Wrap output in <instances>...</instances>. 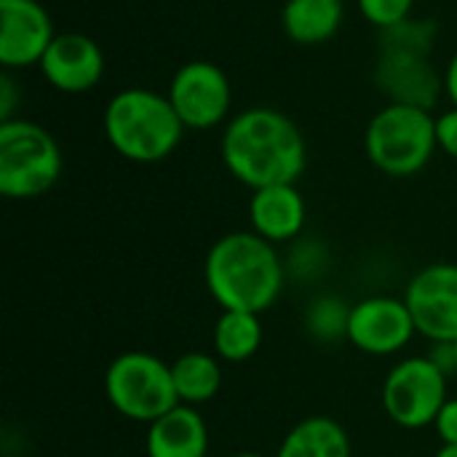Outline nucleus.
Wrapping results in <instances>:
<instances>
[{
	"label": "nucleus",
	"instance_id": "11",
	"mask_svg": "<svg viewBox=\"0 0 457 457\" xmlns=\"http://www.w3.org/2000/svg\"><path fill=\"white\" fill-rule=\"evenodd\" d=\"M54 19L43 0H0V64L3 70L37 67L51 40Z\"/></svg>",
	"mask_w": 457,
	"mask_h": 457
},
{
	"label": "nucleus",
	"instance_id": "24",
	"mask_svg": "<svg viewBox=\"0 0 457 457\" xmlns=\"http://www.w3.org/2000/svg\"><path fill=\"white\" fill-rule=\"evenodd\" d=\"M434 428L442 439V445H457V399H447L445 407L439 410L436 420H434Z\"/></svg>",
	"mask_w": 457,
	"mask_h": 457
},
{
	"label": "nucleus",
	"instance_id": "20",
	"mask_svg": "<svg viewBox=\"0 0 457 457\" xmlns=\"http://www.w3.org/2000/svg\"><path fill=\"white\" fill-rule=\"evenodd\" d=\"M436 32H439V24L434 19L410 16V19H404V21L388 27V29H380L378 51L431 56L434 46H436Z\"/></svg>",
	"mask_w": 457,
	"mask_h": 457
},
{
	"label": "nucleus",
	"instance_id": "16",
	"mask_svg": "<svg viewBox=\"0 0 457 457\" xmlns=\"http://www.w3.org/2000/svg\"><path fill=\"white\" fill-rule=\"evenodd\" d=\"M343 24V0H284L281 27L297 46H321Z\"/></svg>",
	"mask_w": 457,
	"mask_h": 457
},
{
	"label": "nucleus",
	"instance_id": "27",
	"mask_svg": "<svg viewBox=\"0 0 457 457\" xmlns=\"http://www.w3.org/2000/svg\"><path fill=\"white\" fill-rule=\"evenodd\" d=\"M445 99L457 107V48L455 54L450 56L447 67H445Z\"/></svg>",
	"mask_w": 457,
	"mask_h": 457
},
{
	"label": "nucleus",
	"instance_id": "17",
	"mask_svg": "<svg viewBox=\"0 0 457 457\" xmlns=\"http://www.w3.org/2000/svg\"><path fill=\"white\" fill-rule=\"evenodd\" d=\"M276 457H351V439L335 418L311 415L284 436Z\"/></svg>",
	"mask_w": 457,
	"mask_h": 457
},
{
	"label": "nucleus",
	"instance_id": "28",
	"mask_svg": "<svg viewBox=\"0 0 457 457\" xmlns=\"http://www.w3.org/2000/svg\"><path fill=\"white\" fill-rule=\"evenodd\" d=\"M436 457H457V445H442Z\"/></svg>",
	"mask_w": 457,
	"mask_h": 457
},
{
	"label": "nucleus",
	"instance_id": "15",
	"mask_svg": "<svg viewBox=\"0 0 457 457\" xmlns=\"http://www.w3.org/2000/svg\"><path fill=\"white\" fill-rule=\"evenodd\" d=\"M147 457H206L209 428L195 407L177 404L147 426Z\"/></svg>",
	"mask_w": 457,
	"mask_h": 457
},
{
	"label": "nucleus",
	"instance_id": "13",
	"mask_svg": "<svg viewBox=\"0 0 457 457\" xmlns=\"http://www.w3.org/2000/svg\"><path fill=\"white\" fill-rule=\"evenodd\" d=\"M104 51L86 32H56L37 70L43 80L62 94H86L104 78Z\"/></svg>",
	"mask_w": 457,
	"mask_h": 457
},
{
	"label": "nucleus",
	"instance_id": "5",
	"mask_svg": "<svg viewBox=\"0 0 457 457\" xmlns=\"http://www.w3.org/2000/svg\"><path fill=\"white\" fill-rule=\"evenodd\" d=\"M62 169L64 155L48 129L27 118L0 123V195L40 198L59 182Z\"/></svg>",
	"mask_w": 457,
	"mask_h": 457
},
{
	"label": "nucleus",
	"instance_id": "30",
	"mask_svg": "<svg viewBox=\"0 0 457 457\" xmlns=\"http://www.w3.org/2000/svg\"><path fill=\"white\" fill-rule=\"evenodd\" d=\"M453 348H455V356H457V340H453Z\"/></svg>",
	"mask_w": 457,
	"mask_h": 457
},
{
	"label": "nucleus",
	"instance_id": "23",
	"mask_svg": "<svg viewBox=\"0 0 457 457\" xmlns=\"http://www.w3.org/2000/svg\"><path fill=\"white\" fill-rule=\"evenodd\" d=\"M436 145L445 155L457 161V107L453 104L436 115Z\"/></svg>",
	"mask_w": 457,
	"mask_h": 457
},
{
	"label": "nucleus",
	"instance_id": "19",
	"mask_svg": "<svg viewBox=\"0 0 457 457\" xmlns=\"http://www.w3.org/2000/svg\"><path fill=\"white\" fill-rule=\"evenodd\" d=\"M212 340H214V353L220 361H230V364L249 361L252 356H257V351L262 345L260 313L222 311L214 324Z\"/></svg>",
	"mask_w": 457,
	"mask_h": 457
},
{
	"label": "nucleus",
	"instance_id": "2",
	"mask_svg": "<svg viewBox=\"0 0 457 457\" xmlns=\"http://www.w3.org/2000/svg\"><path fill=\"white\" fill-rule=\"evenodd\" d=\"M287 265L276 244L254 230H236L212 244L204 260V281L222 311L265 313L281 297Z\"/></svg>",
	"mask_w": 457,
	"mask_h": 457
},
{
	"label": "nucleus",
	"instance_id": "18",
	"mask_svg": "<svg viewBox=\"0 0 457 457\" xmlns=\"http://www.w3.org/2000/svg\"><path fill=\"white\" fill-rule=\"evenodd\" d=\"M174 388L179 396V404L198 407L212 402L222 388V367L217 353L206 351H187L171 364Z\"/></svg>",
	"mask_w": 457,
	"mask_h": 457
},
{
	"label": "nucleus",
	"instance_id": "22",
	"mask_svg": "<svg viewBox=\"0 0 457 457\" xmlns=\"http://www.w3.org/2000/svg\"><path fill=\"white\" fill-rule=\"evenodd\" d=\"M359 13L378 29H388L412 16L415 0H356Z\"/></svg>",
	"mask_w": 457,
	"mask_h": 457
},
{
	"label": "nucleus",
	"instance_id": "8",
	"mask_svg": "<svg viewBox=\"0 0 457 457\" xmlns=\"http://www.w3.org/2000/svg\"><path fill=\"white\" fill-rule=\"evenodd\" d=\"M166 96L179 120L190 131H209L228 123L233 115V86L228 72L209 62L193 59L174 70Z\"/></svg>",
	"mask_w": 457,
	"mask_h": 457
},
{
	"label": "nucleus",
	"instance_id": "21",
	"mask_svg": "<svg viewBox=\"0 0 457 457\" xmlns=\"http://www.w3.org/2000/svg\"><path fill=\"white\" fill-rule=\"evenodd\" d=\"M348 316L351 305L335 295H321L305 311V329L319 343H337L348 337Z\"/></svg>",
	"mask_w": 457,
	"mask_h": 457
},
{
	"label": "nucleus",
	"instance_id": "29",
	"mask_svg": "<svg viewBox=\"0 0 457 457\" xmlns=\"http://www.w3.org/2000/svg\"><path fill=\"white\" fill-rule=\"evenodd\" d=\"M230 457H268V455H262V453H236V455H230Z\"/></svg>",
	"mask_w": 457,
	"mask_h": 457
},
{
	"label": "nucleus",
	"instance_id": "9",
	"mask_svg": "<svg viewBox=\"0 0 457 457\" xmlns=\"http://www.w3.org/2000/svg\"><path fill=\"white\" fill-rule=\"evenodd\" d=\"M418 335L431 343L457 340V265L434 262L412 276L404 289Z\"/></svg>",
	"mask_w": 457,
	"mask_h": 457
},
{
	"label": "nucleus",
	"instance_id": "25",
	"mask_svg": "<svg viewBox=\"0 0 457 457\" xmlns=\"http://www.w3.org/2000/svg\"><path fill=\"white\" fill-rule=\"evenodd\" d=\"M16 83L11 78V72L5 70L0 75V123L3 120H11L13 118V107H16Z\"/></svg>",
	"mask_w": 457,
	"mask_h": 457
},
{
	"label": "nucleus",
	"instance_id": "6",
	"mask_svg": "<svg viewBox=\"0 0 457 457\" xmlns=\"http://www.w3.org/2000/svg\"><path fill=\"white\" fill-rule=\"evenodd\" d=\"M104 394L118 415L147 426L179 404L171 364L147 351L115 356L104 372Z\"/></svg>",
	"mask_w": 457,
	"mask_h": 457
},
{
	"label": "nucleus",
	"instance_id": "1",
	"mask_svg": "<svg viewBox=\"0 0 457 457\" xmlns=\"http://www.w3.org/2000/svg\"><path fill=\"white\" fill-rule=\"evenodd\" d=\"M220 155L230 177L252 190L297 185L308 166V145L300 126L265 104L246 107L225 123Z\"/></svg>",
	"mask_w": 457,
	"mask_h": 457
},
{
	"label": "nucleus",
	"instance_id": "26",
	"mask_svg": "<svg viewBox=\"0 0 457 457\" xmlns=\"http://www.w3.org/2000/svg\"><path fill=\"white\" fill-rule=\"evenodd\" d=\"M431 361L450 378L457 372V356L453 343H434V353H431Z\"/></svg>",
	"mask_w": 457,
	"mask_h": 457
},
{
	"label": "nucleus",
	"instance_id": "14",
	"mask_svg": "<svg viewBox=\"0 0 457 457\" xmlns=\"http://www.w3.org/2000/svg\"><path fill=\"white\" fill-rule=\"evenodd\" d=\"M305 217L308 206L297 185H268L252 190L249 225L260 238L270 244L295 241L305 228Z\"/></svg>",
	"mask_w": 457,
	"mask_h": 457
},
{
	"label": "nucleus",
	"instance_id": "10",
	"mask_svg": "<svg viewBox=\"0 0 457 457\" xmlns=\"http://www.w3.org/2000/svg\"><path fill=\"white\" fill-rule=\"evenodd\" d=\"M418 327L404 297H367L351 305L348 343L367 356H394L404 351Z\"/></svg>",
	"mask_w": 457,
	"mask_h": 457
},
{
	"label": "nucleus",
	"instance_id": "12",
	"mask_svg": "<svg viewBox=\"0 0 457 457\" xmlns=\"http://www.w3.org/2000/svg\"><path fill=\"white\" fill-rule=\"evenodd\" d=\"M375 88L396 104H412L431 110L445 99V72H439L431 56L378 51L372 70Z\"/></svg>",
	"mask_w": 457,
	"mask_h": 457
},
{
	"label": "nucleus",
	"instance_id": "7",
	"mask_svg": "<svg viewBox=\"0 0 457 457\" xmlns=\"http://www.w3.org/2000/svg\"><path fill=\"white\" fill-rule=\"evenodd\" d=\"M447 399V375L431 361V356L402 359L383 380V410L407 431L434 426Z\"/></svg>",
	"mask_w": 457,
	"mask_h": 457
},
{
	"label": "nucleus",
	"instance_id": "3",
	"mask_svg": "<svg viewBox=\"0 0 457 457\" xmlns=\"http://www.w3.org/2000/svg\"><path fill=\"white\" fill-rule=\"evenodd\" d=\"M102 129L110 147L131 163L166 161L187 131L169 96L145 86L112 94L102 115Z\"/></svg>",
	"mask_w": 457,
	"mask_h": 457
},
{
	"label": "nucleus",
	"instance_id": "4",
	"mask_svg": "<svg viewBox=\"0 0 457 457\" xmlns=\"http://www.w3.org/2000/svg\"><path fill=\"white\" fill-rule=\"evenodd\" d=\"M370 163L386 177H412L423 171L436 145V118L431 110L386 102L364 129Z\"/></svg>",
	"mask_w": 457,
	"mask_h": 457
}]
</instances>
